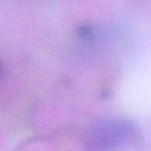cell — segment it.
<instances>
[{"label": "cell", "mask_w": 151, "mask_h": 151, "mask_svg": "<svg viewBox=\"0 0 151 151\" xmlns=\"http://www.w3.org/2000/svg\"><path fill=\"white\" fill-rule=\"evenodd\" d=\"M139 130L131 119L123 117H104L96 119L85 135L88 151H118L137 142Z\"/></svg>", "instance_id": "obj_1"}]
</instances>
